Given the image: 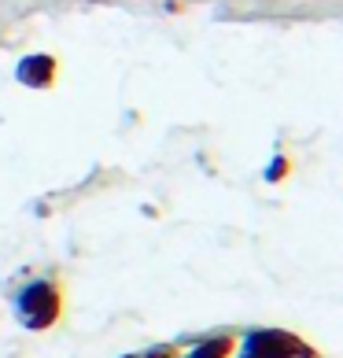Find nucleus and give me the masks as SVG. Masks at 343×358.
I'll list each match as a JSON object with an SVG mask.
<instances>
[{"label": "nucleus", "mask_w": 343, "mask_h": 358, "mask_svg": "<svg viewBox=\"0 0 343 358\" xmlns=\"http://www.w3.org/2000/svg\"><path fill=\"white\" fill-rule=\"evenodd\" d=\"M59 78V59L48 56V52H34V56H22L15 67V82L26 89H52Z\"/></svg>", "instance_id": "3"}, {"label": "nucleus", "mask_w": 343, "mask_h": 358, "mask_svg": "<svg viewBox=\"0 0 343 358\" xmlns=\"http://www.w3.org/2000/svg\"><path fill=\"white\" fill-rule=\"evenodd\" d=\"M288 174H292V159H288V155H273V163L266 170V181H281Z\"/></svg>", "instance_id": "5"}, {"label": "nucleus", "mask_w": 343, "mask_h": 358, "mask_svg": "<svg viewBox=\"0 0 343 358\" xmlns=\"http://www.w3.org/2000/svg\"><path fill=\"white\" fill-rule=\"evenodd\" d=\"M240 358H314V351L284 329H251L244 336Z\"/></svg>", "instance_id": "2"}, {"label": "nucleus", "mask_w": 343, "mask_h": 358, "mask_svg": "<svg viewBox=\"0 0 343 358\" xmlns=\"http://www.w3.org/2000/svg\"><path fill=\"white\" fill-rule=\"evenodd\" d=\"M63 310H67V296H63L59 277H41V281H30L19 296H15V322L30 333H48L63 322Z\"/></svg>", "instance_id": "1"}, {"label": "nucleus", "mask_w": 343, "mask_h": 358, "mask_svg": "<svg viewBox=\"0 0 343 358\" xmlns=\"http://www.w3.org/2000/svg\"><path fill=\"white\" fill-rule=\"evenodd\" d=\"M152 358H174V355H159V351H155V355H152Z\"/></svg>", "instance_id": "6"}, {"label": "nucleus", "mask_w": 343, "mask_h": 358, "mask_svg": "<svg viewBox=\"0 0 343 358\" xmlns=\"http://www.w3.org/2000/svg\"><path fill=\"white\" fill-rule=\"evenodd\" d=\"M233 348H236V340H233V336H210V340L200 343V348H192L184 358H229Z\"/></svg>", "instance_id": "4"}]
</instances>
